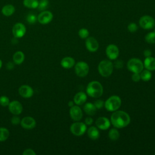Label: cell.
Here are the masks:
<instances>
[{
    "instance_id": "cell-34",
    "label": "cell",
    "mask_w": 155,
    "mask_h": 155,
    "mask_svg": "<svg viewBox=\"0 0 155 155\" xmlns=\"http://www.w3.org/2000/svg\"><path fill=\"white\" fill-rule=\"evenodd\" d=\"M127 28L128 30L131 33H134L135 31H136L138 29V27L137 25V24L134 22H131L130 23L128 26H127Z\"/></svg>"
},
{
    "instance_id": "cell-41",
    "label": "cell",
    "mask_w": 155,
    "mask_h": 155,
    "mask_svg": "<svg viewBox=\"0 0 155 155\" xmlns=\"http://www.w3.org/2000/svg\"><path fill=\"white\" fill-rule=\"evenodd\" d=\"M143 54L144 56H145V58L147 57H149V56H151V51L149 49H146L143 51Z\"/></svg>"
},
{
    "instance_id": "cell-25",
    "label": "cell",
    "mask_w": 155,
    "mask_h": 155,
    "mask_svg": "<svg viewBox=\"0 0 155 155\" xmlns=\"http://www.w3.org/2000/svg\"><path fill=\"white\" fill-rule=\"evenodd\" d=\"M23 5L28 8H37L39 1L38 0H23Z\"/></svg>"
},
{
    "instance_id": "cell-38",
    "label": "cell",
    "mask_w": 155,
    "mask_h": 155,
    "mask_svg": "<svg viewBox=\"0 0 155 155\" xmlns=\"http://www.w3.org/2000/svg\"><path fill=\"white\" fill-rule=\"evenodd\" d=\"M23 155H36V153L35 152V151L31 148H27L25 150L23 153Z\"/></svg>"
},
{
    "instance_id": "cell-12",
    "label": "cell",
    "mask_w": 155,
    "mask_h": 155,
    "mask_svg": "<svg viewBox=\"0 0 155 155\" xmlns=\"http://www.w3.org/2000/svg\"><path fill=\"white\" fill-rule=\"evenodd\" d=\"M8 107L10 112L14 115L20 114L23 110V107L18 101H13L10 102Z\"/></svg>"
},
{
    "instance_id": "cell-18",
    "label": "cell",
    "mask_w": 155,
    "mask_h": 155,
    "mask_svg": "<svg viewBox=\"0 0 155 155\" xmlns=\"http://www.w3.org/2000/svg\"><path fill=\"white\" fill-rule=\"evenodd\" d=\"M87 97L85 93L82 91H80L77 93L73 98V101L74 104H76L77 105H81L84 104L86 101H87Z\"/></svg>"
},
{
    "instance_id": "cell-40",
    "label": "cell",
    "mask_w": 155,
    "mask_h": 155,
    "mask_svg": "<svg viewBox=\"0 0 155 155\" xmlns=\"http://www.w3.org/2000/svg\"><path fill=\"white\" fill-rule=\"evenodd\" d=\"M93 122V119L90 116H88V117H87L85 119V124L87 125H91Z\"/></svg>"
},
{
    "instance_id": "cell-1",
    "label": "cell",
    "mask_w": 155,
    "mask_h": 155,
    "mask_svg": "<svg viewBox=\"0 0 155 155\" xmlns=\"http://www.w3.org/2000/svg\"><path fill=\"white\" fill-rule=\"evenodd\" d=\"M130 117L129 114L121 110L115 111L111 116L110 122L112 125L117 128H122L126 127L130 122Z\"/></svg>"
},
{
    "instance_id": "cell-39",
    "label": "cell",
    "mask_w": 155,
    "mask_h": 155,
    "mask_svg": "<svg viewBox=\"0 0 155 155\" xmlns=\"http://www.w3.org/2000/svg\"><path fill=\"white\" fill-rule=\"evenodd\" d=\"M123 63H124V62H123L122 61H121V60H117V61L114 62L113 66H114L115 68H117V69H119V68H122V67H123V65H124Z\"/></svg>"
},
{
    "instance_id": "cell-31",
    "label": "cell",
    "mask_w": 155,
    "mask_h": 155,
    "mask_svg": "<svg viewBox=\"0 0 155 155\" xmlns=\"http://www.w3.org/2000/svg\"><path fill=\"white\" fill-rule=\"evenodd\" d=\"M78 35L82 39H86L89 36V31L85 28H82L78 31Z\"/></svg>"
},
{
    "instance_id": "cell-33",
    "label": "cell",
    "mask_w": 155,
    "mask_h": 155,
    "mask_svg": "<svg viewBox=\"0 0 155 155\" xmlns=\"http://www.w3.org/2000/svg\"><path fill=\"white\" fill-rule=\"evenodd\" d=\"M10 103V100L6 96H1L0 97V105L2 107H7Z\"/></svg>"
},
{
    "instance_id": "cell-9",
    "label": "cell",
    "mask_w": 155,
    "mask_h": 155,
    "mask_svg": "<svg viewBox=\"0 0 155 155\" xmlns=\"http://www.w3.org/2000/svg\"><path fill=\"white\" fill-rule=\"evenodd\" d=\"M53 18V13L48 10L42 11L37 16L38 21L43 25L50 23Z\"/></svg>"
},
{
    "instance_id": "cell-16",
    "label": "cell",
    "mask_w": 155,
    "mask_h": 155,
    "mask_svg": "<svg viewBox=\"0 0 155 155\" xmlns=\"http://www.w3.org/2000/svg\"><path fill=\"white\" fill-rule=\"evenodd\" d=\"M19 94L24 98H30L33 95V88L28 85H22L18 89Z\"/></svg>"
},
{
    "instance_id": "cell-28",
    "label": "cell",
    "mask_w": 155,
    "mask_h": 155,
    "mask_svg": "<svg viewBox=\"0 0 155 155\" xmlns=\"http://www.w3.org/2000/svg\"><path fill=\"white\" fill-rule=\"evenodd\" d=\"M119 136L120 134L117 130L116 128H112L108 132V137L113 141L117 140L119 139Z\"/></svg>"
},
{
    "instance_id": "cell-6",
    "label": "cell",
    "mask_w": 155,
    "mask_h": 155,
    "mask_svg": "<svg viewBox=\"0 0 155 155\" xmlns=\"http://www.w3.org/2000/svg\"><path fill=\"white\" fill-rule=\"evenodd\" d=\"M70 130L74 136H81L87 131V125L82 122H76L71 124Z\"/></svg>"
},
{
    "instance_id": "cell-3",
    "label": "cell",
    "mask_w": 155,
    "mask_h": 155,
    "mask_svg": "<svg viewBox=\"0 0 155 155\" xmlns=\"http://www.w3.org/2000/svg\"><path fill=\"white\" fill-rule=\"evenodd\" d=\"M113 64L108 60H103L98 65L97 69L99 74L105 78L110 76L113 71Z\"/></svg>"
},
{
    "instance_id": "cell-22",
    "label": "cell",
    "mask_w": 155,
    "mask_h": 155,
    "mask_svg": "<svg viewBox=\"0 0 155 155\" xmlns=\"http://www.w3.org/2000/svg\"><path fill=\"white\" fill-rule=\"evenodd\" d=\"M25 59L24 53L21 51H18L13 55V62L15 64L20 65Z\"/></svg>"
},
{
    "instance_id": "cell-14",
    "label": "cell",
    "mask_w": 155,
    "mask_h": 155,
    "mask_svg": "<svg viewBox=\"0 0 155 155\" xmlns=\"http://www.w3.org/2000/svg\"><path fill=\"white\" fill-rule=\"evenodd\" d=\"M20 124L21 127L27 130H31L36 127V122L35 119L30 116H25L21 120Z\"/></svg>"
},
{
    "instance_id": "cell-13",
    "label": "cell",
    "mask_w": 155,
    "mask_h": 155,
    "mask_svg": "<svg viewBox=\"0 0 155 155\" xmlns=\"http://www.w3.org/2000/svg\"><path fill=\"white\" fill-rule=\"evenodd\" d=\"M70 117L74 121L80 120L83 116V113L81 108L78 105H73L70 109Z\"/></svg>"
},
{
    "instance_id": "cell-15",
    "label": "cell",
    "mask_w": 155,
    "mask_h": 155,
    "mask_svg": "<svg viewBox=\"0 0 155 155\" xmlns=\"http://www.w3.org/2000/svg\"><path fill=\"white\" fill-rule=\"evenodd\" d=\"M85 46L88 51L94 52L99 48V43L94 37L88 36L85 40Z\"/></svg>"
},
{
    "instance_id": "cell-46",
    "label": "cell",
    "mask_w": 155,
    "mask_h": 155,
    "mask_svg": "<svg viewBox=\"0 0 155 155\" xmlns=\"http://www.w3.org/2000/svg\"><path fill=\"white\" fill-rule=\"evenodd\" d=\"M154 31H155V30H154Z\"/></svg>"
},
{
    "instance_id": "cell-27",
    "label": "cell",
    "mask_w": 155,
    "mask_h": 155,
    "mask_svg": "<svg viewBox=\"0 0 155 155\" xmlns=\"http://www.w3.org/2000/svg\"><path fill=\"white\" fill-rule=\"evenodd\" d=\"M140 79H142V81H148L151 79L152 74L150 70L146 69V70H142L140 73Z\"/></svg>"
},
{
    "instance_id": "cell-17",
    "label": "cell",
    "mask_w": 155,
    "mask_h": 155,
    "mask_svg": "<svg viewBox=\"0 0 155 155\" xmlns=\"http://www.w3.org/2000/svg\"><path fill=\"white\" fill-rule=\"evenodd\" d=\"M110 120L106 117H99L96 120L97 127L102 130H106L110 127Z\"/></svg>"
},
{
    "instance_id": "cell-37",
    "label": "cell",
    "mask_w": 155,
    "mask_h": 155,
    "mask_svg": "<svg viewBox=\"0 0 155 155\" xmlns=\"http://www.w3.org/2000/svg\"><path fill=\"white\" fill-rule=\"evenodd\" d=\"M131 79L135 82H137L140 80V73H133L132 76H131Z\"/></svg>"
},
{
    "instance_id": "cell-10",
    "label": "cell",
    "mask_w": 155,
    "mask_h": 155,
    "mask_svg": "<svg viewBox=\"0 0 155 155\" xmlns=\"http://www.w3.org/2000/svg\"><path fill=\"white\" fill-rule=\"evenodd\" d=\"M26 32L25 26L21 22L16 23L12 28V33L15 38H20L23 37Z\"/></svg>"
},
{
    "instance_id": "cell-29",
    "label": "cell",
    "mask_w": 155,
    "mask_h": 155,
    "mask_svg": "<svg viewBox=\"0 0 155 155\" xmlns=\"http://www.w3.org/2000/svg\"><path fill=\"white\" fill-rule=\"evenodd\" d=\"M145 39L147 42L149 44H154L155 43V31H151L147 33L145 36Z\"/></svg>"
},
{
    "instance_id": "cell-36",
    "label": "cell",
    "mask_w": 155,
    "mask_h": 155,
    "mask_svg": "<svg viewBox=\"0 0 155 155\" xmlns=\"http://www.w3.org/2000/svg\"><path fill=\"white\" fill-rule=\"evenodd\" d=\"M11 122L13 125H18L21 122V119L18 116V115H14L11 119Z\"/></svg>"
},
{
    "instance_id": "cell-19",
    "label": "cell",
    "mask_w": 155,
    "mask_h": 155,
    "mask_svg": "<svg viewBox=\"0 0 155 155\" xmlns=\"http://www.w3.org/2000/svg\"><path fill=\"white\" fill-rule=\"evenodd\" d=\"M61 66L66 69H69L72 68L75 65L74 59L70 56H67L64 58L61 61Z\"/></svg>"
},
{
    "instance_id": "cell-44",
    "label": "cell",
    "mask_w": 155,
    "mask_h": 155,
    "mask_svg": "<svg viewBox=\"0 0 155 155\" xmlns=\"http://www.w3.org/2000/svg\"><path fill=\"white\" fill-rule=\"evenodd\" d=\"M2 61L0 59V69L2 67Z\"/></svg>"
},
{
    "instance_id": "cell-42",
    "label": "cell",
    "mask_w": 155,
    "mask_h": 155,
    "mask_svg": "<svg viewBox=\"0 0 155 155\" xmlns=\"http://www.w3.org/2000/svg\"><path fill=\"white\" fill-rule=\"evenodd\" d=\"M6 67L8 70H12L14 67V62H7V65H6Z\"/></svg>"
},
{
    "instance_id": "cell-32",
    "label": "cell",
    "mask_w": 155,
    "mask_h": 155,
    "mask_svg": "<svg viewBox=\"0 0 155 155\" xmlns=\"http://www.w3.org/2000/svg\"><path fill=\"white\" fill-rule=\"evenodd\" d=\"M26 20H27V22L30 24H33L36 22V21H38L37 16H36V15L33 14L32 13L28 14V15L27 16V18H26Z\"/></svg>"
},
{
    "instance_id": "cell-35",
    "label": "cell",
    "mask_w": 155,
    "mask_h": 155,
    "mask_svg": "<svg viewBox=\"0 0 155 155\" xmlns=\"http://www.w3.org/2000/svg\"><path fill=\"white\" fill-rule=\"evenodd\" d=\"M93 104L97 109H101L104 106V102L101 99L96 100Z\"/></svg>"
},
{
    "instance_id": "cell-21",
    "label": "cell",
    "mask_w": 155,
    "mask_h": 155,
    "mask_svg": "<svg viewBox=\"0 0 155 155\" xmlns=\"http://www.w3.org/2000/svg\"><path fill=\"white\" fill-rule=\"evenodd\" d=\"M15 12V7L12 4H6L4 5L1 9L2 15L5 16H10Z\"/></svg>"
},
{
    "instance_id": "cell-30",
    "label": "cell",
    "mask_w": 155,
    "mask_h": 155,
    "mask_svg": "<svg viewBox=\"0 0 155 155\" xmlns=\"http://www.w3.org/2000/svg\"><path fill=\"white\" fill-rule=\"evenodd\" d=\"M49 5L48 0H39L38 8L40 11L45 10Z\"/></svg>"
},
{
    "instance_id": "cell-4",
    "label": "cell",
    "mask_w": 155,
    "mask_h": 155,
    "mask_svg": "<svg viewBox=\"0 0 155 155\" xmlns=\"http://www.w3.org/2000/svg\"><path fill=\"white\" fill-rule=\"evenodd\" d=\"M121 99L119 96L113 95L108 98L104 102V107L108 111H115L121 105Z\"/></svg>"
},
{
    "instance_id": "cell-20",
    "label": "cell",
    "mask_w": 155,
    "mask_h": 155,
    "mask_svg": "<svg viewBox=\"0 0 155 155\" xmlns=\"http://www.w3.org/2000/svg\"><path fill=\"white\" fill-rule=\"evenodd\" d=\"M143 67L150 71L155 70V58L151 56L147 57L143 62Z\"/></svg>"
},
{
    "instance_id": "cell-24",
    "label": "cell",
    "mask_w": 155,
    "mask_h": 155,
    "mask_svg": "<svg viewBox=\"0 0 155 155\" xmlns=\"http://www.w3.org/2000/svg\"><path fill=\"white\" fill-rule=\"evenodd\" d=\"M83 110L89 116H93L96 113L97 108L94 106V104L88 102L84 105L83 107Z\"/></svg>"
},
{
    "instance_id": "cell-26",
    "label": "cell",
    "mask_w": 155,
    "mask_h": 155,
    "mask_svg": "<svg viewBox=\"0 0 155 155\" xmlns=\"http://www.w3.org/2000/svg\"><path fill=\"white\" fill-rule=\"evenodd\" d=\"M10 136V132L6 128L0 127V142L6 140Z\"/></svg>"
},
{
    "instance_id": "cell-23",
    "label": "cell",
    "mask_w": 155,
    "mask_h": 155,
    "mask_svg": "<svg viewBox=\"0 0 155 155\" xmlns=\"http://www.w3.org/2000/svg\"><path fill=\"white\" fill-rule=\"evenodd\" d=\"M87 134L91 140H96L99 137L100 133L98 129L96 127H90L87 130Z\"/></svg>"
},
{
    "instance_id": "cell-43",
    "label": "cell",
    "mask_w": 155,
    "mask_h": 155,
    "mask_svg": "<svg viewBox=\"0 0 155 155\" xmlns=\"http://www.w3.org/2000/svg\"><path fill=\"white\" fill-rule=\"evenodd\" d=\"M74 101H69V102H68V107H70H70H73V106L74 105Z\"/></svg>"
},
{
    "instance_id": "cell-11",
    "label": "cell",
    "mask_w": 155,
    "mask_h": 155,
    "mask_svg": "<svg viewBox=\"0 0 155 155\" xmlns=\"http://www.w3.org/2000/svg\"><path fill=\"white\" fill-rule=\"evenodd\" d=\"M107 57L111 60L116 59L119 54V50L118 47L114 44L108 45L105 50Z\"/></svg>"
},
{
    "instance_id": "cell-2",
    "label": "cell",
    "mask_w": 155,
    "mask_h": 155,
    "mask_svg": "<svg viewBox=\"0 0 155 155\" xmlns=\"http://www.w3.org/2000/svg\"><path fill=\"white\" fill-rule=\"evenodd\" d=\"M86 92L89 96L94 98H98L103 94V87L99 82L93 81L87 85Z\"/></svg>"
},
{
    "instance_id": "cell-5",
    "label": "cell",
    "mask_w": 155,
    "mask_h": 155,
    "mask_svg": "<svg viewBox=\"0 0 155 155\" xmlns=\"http://www.w3.org/2000/svg\"><path fill=\"white\" fill-rule=\"evenodd\" d=\"M128 70L132 73H140L143 69V64L140 59L137 58L130 59L127 64Z\"/></svg>"
},
{
    "instance_id": "cell-8",
    "label": "cell",
    "mask_w": 155,
    "mask_h": 155,
    "mask_svg": "<svg viewBox=\"0 0 155 155\" xmlns=\"http://www.w3.org/2000/svg\"><path fill=\"white\" fill-rule=\"evenodd\" d=\"M139 23L141 28L145 30H150L154 27L155 21L153 17L144 15L140 18Z\"/></svg>"
},
{
    "instance_id": "cell-45",
    "label": "cell",
    "mask_w": 155,
    "mask_h": 155,
    "mask_svg": "<svg viewBox=\"0 0 155 155\" xmlns=\"http://www.w3.org/2000/svg\"><path fill=\"white\" fill-rule=\"evenodd\" d=\"M154 154H155V153H154Z\"/></svg>"
},
{
    "instance_id": "cell-7",
    "label": "cell",
    "mask_w": 155,
    "mask_h": 155,
    "mask_svg": "<svg viewBox=\"0 0 155 155\" xmlns=\"http://www.w3.org/2000/svg\"><path fill=\"white\" fill-rule=\"evenodd\" d=\"M75 73L80 78L86 76L89 72V66L85 62L79 61L75 64Z\"/></svg>"
}]
</instances>
